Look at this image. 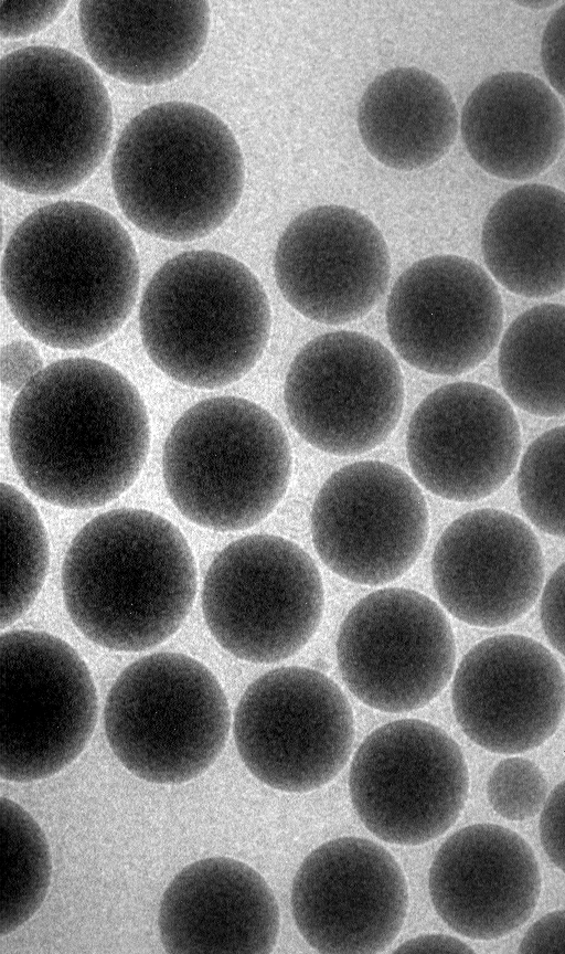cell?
I'll return each mask as SVG.
<instances>
[{"instance_id":"obj_39","label":"cell","mask_w":565,"mask_h":954,"mask_svg":"<svg viewBox=\"0 0 565 954\" xmlns=\"http://www.w3.org/2000/svg\"><path fill=\"white\" fill-rule=\"evenodd\" d=\"M394 952L473 953V950L458 937L434 933L406 940Z\"/></svg>"},{"instance_id":"obj_19","label":"cell","mask_w":565,"mask_h":954,"mask_svg":"<svg viewBox=\"0 0 565 954\" xmlns=\"http://www.w3.org/2000/svg\"><path fill=\"white\" fill-rule=\"evenodd\" d=\"M521 430L505 398L473 382L428 394L414 411L406 455L416 480L450 501L470 502L499 490L519 463Z\"/></svg>"},{"instance_id":"obj_25","label":"cell","mask_w":565,"mask_h":954,"mask_svg":"<svg viewBox=\"0 0 565 954\" xmlns=\"http://www.w3.org/2000/svg\"><path fill=\"white\" fill-rule=\"evenodd\" d=\"M460 131L468 153L482 170L521 181L541 174L558 157L565 115L542 80L525 72H500L470 93Z\"/></svg>"},{"instance_id":"obj_30","label":"cell","mask_w":565,"mask_h":954,"mask_svg":"<svg viewBox=\"0 0 565 954\" xmlns=\"http://www.w3.org/2000/svg\"><path fill=\"white\" fill-rule=\"evenodd\" d=\"M50 564L44 524L32 502L1 485V619L4 629L34 603Z\"/></svg>"},{"instance_id":"obj_35","label":"cell","mask_w":565,"mask_h":954,"mask_svg":"<svg viewBox=\"0 0 565 954\" xmlns=\"http://www.w3.org/2000/svg\"><path fill=\"white\" fill-rule=\"evenodd\" d=\"M540 619L550 644L565 656V562L543 586Z\"/></svg>"},{"instance_id":"obj_4","label":"cell","mask_w":565,"mask_h":954,"mask_svg":"<svg viewBox=\"0 0 565 954\" xmlns=\"http://www.w3.org/2000/svg\"><path fill=\"white\" fill-rule=\"evenodd\" d=\"M110 174L125 216L171 242L217 230L236 209L245 180L227 125L200 105L174 100L149 106L126 125Z\"/></svg>"},{"instance_id":"obj_15","label":"cell","mask_w":565,"mask_h":954,"mask_svg":"<svg viewBox=\"0 0 565 954\" xmlns=\"http://www.w3.org/2000/svg\"><path fill=\"white\" fill-rule=\"evenodd\" d=\"M317 554L333 573L376 586L405 574L429 532L428 508L418 485L403 470L377 460L334 471L311 510Z\"/></svg>"},{"instance_id":"obj_32","label":"cell","mask_w":565,"mask_h":954,"mask_svg":"<svg viewBox=\"0 0 565 954\" xmlns=\"http://www.w3.org/2000/svg\"><path fill=\"white\" fill-rule=\"evenodd\" d=\"M542 770L532 761L512 756L500 761L489 775L487 798L508 820H525L542 810L548 796Z\"/></svg>"},{"instance_id":"obj_2","label":"cell","mask_w":565,"mask_h":954,"mask_svg":"<svg viewBox=\"0 0 565 954\" xmlns=\"http://www.w3.org/2000/svg\"><path fill=\"white\" fill-rule=\"evenodd\" d=\"M134 242L109 212L57 201L29 214L2 258L8 307L34 339L64 350L92 348L127 320L139 290Z\"/></svg>"},{"instance_id":"obj_28","label":"cell","mask_w":565,"mask_h":954,"mask_svg":"<svg viewBox=\"0 0 565 954\" xmlns=\"http://www.w3.org/2000/svg\"><path fill=\"white\" fill-rule=\"evenodd\" d=\"M498 372L519 409L565 415V305L541 304L519 315L500 341Z\"/></svg>"},{"instance_id":"obj_31","label":"cell","mask_w":565,"mask_h":954,"mask_svg":"<svg viewBox=\"0 0 565 954\" xmlns=\"http://www.w3.org/2000/svg\"><path fill=\"white\" fill-rule=\"evenodd\" d=\"M516 492L533 526L565 539V425L543 433L527 447L518 469Z\"/></svg>"},{"instance_id":"obj_38","label":"cell","mask_w":565,"mask_h":954,"mask_svg":"<svg viewBox=\"0 0 565 954\" xmlns=\"http://www.w3.org/2000/svg\"><path fill=\"white\" fill-rule=\"evenodd\" d=\"M518 952L565 953V910L550 912L534 922Z\"/></svg>"},{"instance_id":"obj_13","label":"cell","mask_w":565,"mask_h":954,"mask_svg":"<svg viewBox=\"0 0 565 954\" xmlns=\"http://www.w3.org/2000/svg\"><path fill=\"white\" fill-rule=\"evenodd\" d=\"M284 402L289 422L312 447L355 456L384 443L404 406L401 368L380 341L339 330L306 343L289 365Z\"/></svg>"},{"instance_id":"obj_16","label":"cell","mask_w":565,"mask_h":954,"mask_svg":"<svg viewBox=\"0 0 565 954\" xmlns=\"http://www.w3.org/2000/svg\"><path fill=\"white\" fill-rule=\"evenodd\" d=\"M386 327L409 365L435 375H459L481 364L503 326L501 295L473 261L434 255L411 265L394 283Z\"/></svg>"},{"instance_id":"obj_6","label":"cell","mask_w":565,"mask_h":954,"mask_svg":"<svg viewBox=\"0 0 565 954\" xmlns=\"http://www.w3.org/2000/svg\"><path fill=\"white\" fill-rule=\"evenodd\" d=\"M0 177L56 195L89 178L113 136L108 92L94 67L60 47L15 50L0 62Z\"/></svg>"},{"instance_id":"obj_27","label":"cell","mask_w":565,"mask_h":954,"mask_svg":"<svg viewBox=\"0 0 565 954\" xmlns=\"http://www.w3.org/2000/svg\"><path fill=\"white\" fill-rule=\"evenodd\" d=\"M481 252L509 292L544 298L565 289V192L525 183L502 194L486 215Z\"/></svg>"},{"instance_id":"obj_29","label":"cell","mask_w":565,"mask_h":954,"mask_svg":"<svg viewBox=\"0 0 565 954\" xmlns=\"http://www.w3.org/2000/svg\"><path fill=\"white\" fill-rule=\"evenodd\" d=\"M52 876L50 847L19 804L0 801V934L8 935L40 909Z\"/></svg>"},{"instance_id":"obj_12","label":"cell","mask_w":565,"mask_h":954,"mask_svg":"<svg viewBox=\"0 0 565 954\" xmlns=\"http://www.w3.org/2000/svg\"><path fill=\"white\" fill-rule=\"evenodd\" d=\"M353 808L379 839L403 846L426 844L458 819L469 792V773L457 742L417 719L386 723L355 751L349 773Z\"/></svg>"},{"instance_id":"obj_17","label":"cell","mask_w":565,"mask_h":954,"mask_svg":"<svg viewBox=\"0 0 565 954\" xmlns=\"http://www.w3.org/2000/svg\"><path fill=\"white\" fill-rule=\"evenodd\" d=\"M408 904L407 881L396 859L361 837L317 847L299 866L290 890L296 928L320 953L384 951L399 934Z\"/></svg>"},{"instance_id":"obj_20","label":"cell","mask_w":565,"mask_h":954,"mask_svg":"<svg viewBox=\"0 0 565 954\" xmlns=\"http://www.w3.org/2000/svg\"><path fill=\"white\" fill-rule=\"evenodd\" d=\"M451 704L473 743L492 753H523L557 730L565 712V676L536 640L515 634L489 637L461 659Z\"/></svg>"},{"instance_id":"obj_8","label":"cell","mask_w":565,"mask_h":954,"mask_svg":"<svg viewBox=\"0 0 565 954\" xmlns=\"http://www.w3.org/2000/svg\"><path fill=\"white\" fill-rule=\"evenodd\" d=\"M105 734L137 777L181 784L203 774L231 729L225 692L213 672L180 653H154L127 666L104 709Z\"/></svg>"},{"instance_id":"obj_18","label":"cell","mask_w":565,"mask_h":954,"mask_svg":"<svg viewBox=\"0 0 565 954\" xmlns=\"http://www.w3.org/2000/svg\"><path fill=\"white\" fill-rule=\"evenodd\" d=\"M274 274L286 301L310 320L341 325L365 316L391 276L387 244L354 209L327 204L297 215L278 240Z\"/></svg>"},{"instance_id":"obj_7","label":"cell","mask_w":565,"mask_h":954,"mask_svg":"<svg viewBox=\"0 0 565 954\" xmlns=\"http://www.w3.org/2000/svg\"><path fill=\"white\" fill-rule=\"evenodd\" d=\"M292 455L281 424L237 396L203 400L172 426L163 446L168 495L191 522L215 531L250 528L282 499Z\"/></svg>"},{"instance_id":"obj_24","label":"cell","mask_w":565,"mask_h":954,"mask_svg":"<svg viewBox=\"0 0 565 954\" xmlns=\"http://www.w3.org/2000/svg\"><path fill=\"white\" fill-rule=\"evenodd\" d=\"M79 31L93 62L121 82L151 86L182 75L206 44V1H82Z\"/></svg>"},{"instance_id":"obj_26","label":"cell","mask_w":565,"mask_h":954,"mask_svg":"<svg viewBox=\"0 0 565 954\" xmlns=\"http://www.w3.org/2000/svg\"><path fill=\"white\" fill-rule=\"evenodd\" d=\"M358 128L367 151L396 170L429 167L451 148L458 113L447 87L417 67L376 76L358 107Z\"/></svg>"},{"instance_id":"obj_14","label":"cell","mask_w":565,"mask_h":954,"mask_svg":"<svg viewBox=\"0 0 565 954\" xmlns=\"http://www.w3.org/2000/svg\"><path fill=\"white\" fill-rule=\"evenodd\" d=\"M342 680L364 704L408 712L434 700L452 677L456 644L444 611L428 596L387 587L361 598L335 644Z\"/></svg>"},{"instance_id":"obj_22","label":"cell","mask_w":565,"mask_h":954,"mask_svg":"<svg viewBox=\"0 0 565 954\" xmlns=\"http://www.w3.org/2000/svg\"><path fill=\"white\" fill-rule=\"evenodd\" d=\"M541 873L530 845L515 831L475 824L450 835L436 852L428 891L439 918L471 940L510 934L533 914Z\"/></svg>"},{"instance_id":"obj_36","label":"cell","mask_w":565,"mask_h":954,"mask_svg":"<svg viewBox=\"0 0 565 954\" xmlns=\"http://www.w3.org/2000/svg\"><path fill=\"white\" fill-rule=\"evenodd\" d=\"M540 56L548 83L565 97V3L553 12L544 28Z\"/></svg>"},{"instance_id":"obj_33","label":"cell","mask_w":565,"mask_h":954,"mask_svg":"<svg viewBox=\"0 0 565 954\" xmlns=\"http://www.w3.org/2000/svg\"><path fill=\"white\" fill-rule=\"evenodd\" d=\"M67 3L0 0L1 36L18 39L36 33L56 20Z\"/></svg>"},{"instance_id":"obj_37","label":"cell","mask_w":565,"mask_h":954,"mask_svg":"<svg viewBox=\"0 0 565 954\" xmlns=\"http://www.w3.org/2000/svg\"><path fill=\"white\" fill-rule=\"evenodd\" d=\"M42 369L41 356L29 341L14 340L1 350V381L12 391H21Z\"/></svg>"},{"instance_id":"obj_3","label":"cell","mask_w":565,"mask_h":954,"mask_svg":"<svg viewBox=\"0 0 565 954\" xmlns=\"http://www.w3.org/2000/svg\"><path fill=\"white\" fill-rule=\"evenodd\" d=\"M198 587L182 532L148 510L120 508L87 522L62 565V593L73 625L92 643L140 651L174 635Z\"/></svg>"},{"instance_id":"obj_1","label":"cell","mask_w":565,"mask_h":954,"mask_svg":"<svg viewBox=\"0 0 565 954\" xmlns=\"http://www.w3.org/2000/svg\"><path fill=\"white\" fill-rule=\"evenodd\" d=\"M9 445L24 485L67 509L103 506L139 476L150 446L149 416L137 388L89 358L43 368L18 394Z\"/></svg>"},{"instance_id":"obj_11","label":"cell","mask_w":565,"mask_h":954,"mask_svg":"<svg viewBox=\"0 0 565 954\" xmlns=\"http://www.w3.org/2000/svg\"><path fill=\"white\" fill-rule=\"evenodd\" d=\"M233 734L243 763L258 781L307 793L328 784L348 763L354 719L345 695L324 674L281 667L244 691Z\"/></svg>"},{"instance_id":"obj_21","label":"cell","mask_w":565,"mask_h":954,"mask_svg":"<svg viewBox=\"0 0 565 954\" xmlns=\"http://www.w3.org/2000/svg\"><path fill=\"white\" fill-rule=\"evenodd\" d=\"M545 566L540 542L519 517L494 508L454 520L431 556V579L440 604L477 627L518 621L536 603Z\"/></svg>"},{"instance_id":"obj_5","label":"cell","mask_w":565,"mask_h":954,"mask_svg":"<svg viewBox=\"0 0 565 954\" xmlns=\"http://www.w3.org/2000/svg\"><path fill=\"white\" fill-rule=\"evenodd\" d=\"M143 348L174 381L217 389L246 375L267 346L271 312L252 271L214 251H190L167 261L140 304Z\"/></svg>"},{"instance_id":"obj_9","label":"cell","mask_w":565,"mask_h":954,"mask_svg":"<svg viewBox=\"0 0 565 954\" xmlns=\"http://www.w3.org/2000/svg\"><path fill=\"white\" fill-rule=\"evenodd\" d=\"M324 592L311 556L273 534L233 541L213 559L202 587L203 617L216 643L238 659L273 664L317 632Z\"/></svg>"},{"instance_id":"obj_10","label":"cell","mask_w":565,"mask_h":954,"mask_svg":"<svg viewBox=\"0 0 565 954\" xmlns=\"http://www.w3.org/2000/svg\"><path fill=\"white\" fill-rule=\"evenodd\" d=\"M0 776L32 782L74 762L98 716L90 671L65 640L11 630L0 647Z\"/></svg>"},{"instance_id":"obj_34","label":"cell","mask_w":565,"mask_h":954,"mask_svg":"<svg viewBox=\"0 0 565 954\" xmlns=\"http://www.w3.org/2000/svg\"><path fill=\"white\" fill-rule=\"evenodd\" d=\"M539 829L548 859L565 872V780L548 794L541 810Z\"/></svg>"},{"instance_id":"obj_23","label":"cell","mask_w":565,"mask_h":954,"mask_svg":"<svg viewBox=\"0 0 565 954\" xmlns=\"http://www.w3.org/2000/svg\"><path fill=\"white\" fill-rule=\"evenodd\" d=\"M166 952L266 954L276 946L280 913L266 880L227 857L184 867L164 890L158 915Z\"/></svg>"}]
</instances>
